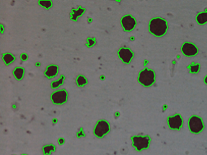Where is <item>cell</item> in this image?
I'll list each match as a JSON object with an SVG mask.
<instances>
[{
    "label": "cell",
    "mask_w": 207,
    "mask_h": 155,
    "mask_svg": "<svg viewBox=\"0 0 207 155\" xmlns=\"http://www.w3.org/2000/svg\"><path fill=\"white\" fill-rule=\"evenodd\" d=\"M167 22L161 18H154L149 23V31L154 35L161 36L167 31Z\"/></svg>",
    "instance_id": "obj_1"
},
{
    "label": "cell",
    "mask_w": 207,
    "mask_h": 155,
    "mask_svg": "<svg viewBox=\"0 0 207 155\" xmlns=\"http://www.w3.org/2000/svg\"><path fill=\"white\" fill-rule=\"evenodd\" d=\"M154 77L155 75L152 70L145 69L139 74V81L144 86H150L154 83Z\"/></svg>",
    "instance_id": "obj_2"
},
{
    "label": "cell",
    "mask_w": 207,
    "mask_h": 155,
    "mask_svg": "<svg viewBox=\"0 0 207 155\" xmlns=\"http://www.w3.org/2000/svg\"><path fill=\"white\" fill-rule=\"evenodd\" d=\"M189 129L193 133L197 134L201 131L204 128V124L202 120L198 116H192L188 121Z\"/></svg>",
    "instance_id": "obj_3"
},
{
    "label": "cell",
    "mask_w": 207,
    "mask_h": 155,
    "mask_svg": "<svg viewBox=\"0 0 207 155\" xmlns=\"http://www.w3.org/2000/svg\"><path fill=\"white\" fill-rule=\"evenodd\" d=\"M133 145L137 150H142L149 147V138L147 136H134L132 138Z\"/></svg>",
    "instance_id": "obj_4"
},
{
    "label": "cell",
    "mask_w": 207,
    "mask_h": 155,
    "mask_svg": "<svg viewBox=\"0 0 207 155\" xmlns=\"http://www.w3.org/2000/svg\"><path fill=\"white\" fill-rule=\"evenodd\" d=\"M109 129H110V126L107 122L105 120H100L94 129V134L97 136L102 137L108 132Z\"/></svg>",
    "instance_id": "obj_5"
},
{
    "label": "cell",
    "mask_w": 207,
    "mask_h": 155,
    "mask_svg": "<svg viewBox=\"0 0 207 155\" xmlns=\"http://www.w3.org/2000/svg\"><path fill=\"white\" fill-rule=\"evenodd\" d=\"M121 25L125 30L131 31L134 28L135 25H136V20L131 15L124 16L121 19Z\"/></svg>",
    "instance_id": "obj_6"
},
{
    "label": "cell",
    "mask_w": 207,
    "mask_h": 155,
    "mask_svg": "<svg viewBox=\"0 0 207 155\" xmlns=\"http://www.w3.org/2000/svg\"><path fill=\"white\" fill-rule=\"evenodd\" d=\"M183 120L180 115H175L168 118V125L172 129L178 130L182 126Z\"/></svg>",
    "instance_id": "obj_7"
},
{
    "label": "cell",
    "mask_w": 207,
    "mask_h": 155,
    "mask_svg": "<svg viewBox=\"0 0 207 155\" xmlns=\"http://www.w3.org/2000/svg\"><path fill=\"white\" fill-rule=\"evenodd\" d=\"M118 56L124 63L129 64L133 58V53L130 49L122 48L118 51Z\"/></svg>",
    "instance_id": "obj_8"
},
{
    "label": "cell",
    "mask_w": 207,
    "mask_h": 155,
    "mask_svg": "<svg viewBox=\"0 0 207 155\" xmlns=\"http://www.w3.org/2000/svg\"><path fill=\"white\" fill-rule=\"evenodd\" d=\"M67 94L64 90H59L51 95V100L55 104L64 103L67 100Z\"/></svg>",
    "instance_id": "obj_9"
},
{
    "label": "cell",
    "mask_w": 207,
    "mask_h": 155,
    "mask_svg": "<svg viewBox=\"0 0 207 155\" xmlns=\"http://www.w3.org/2000/svg\"><path fill=\"white\" fill-rule=\"evenodd\" d=\"M182 51L183 54L187 56H194L197 53V48L194 45L189 44V43H185L182 46Z\"/></svg>",
    "instance_id": "obj_10"
},
{
    "label": "cell",
    "mask_w": 207,
    "mask_h": 155,
    "mask_svg": "<svg viewBox=\"0 0 207 155\" xmlns=\"http://www.w3.org/2000/svg\"><path fill=\"white\" fill-rule=\"evenodd\" d=\"M57 73H58V67L55 65H51L47 68L45 74L49 77H53L56 76Z\"/></svg>",
    "instance_id": "obj_11"
},
{
    "label": "cell",
    "mask_w": 207,
    "mask_h": 155,
    "mask_svg": "<svg viewBox=\"0 0 207 155\" xmlns=\"http://www.w3.org/2000/svg\"><path fill=\"white\" fill-rule=\"evenodd\" d=\"M15 77L17 80H21L24 75V69L22 68H16L13 71Z\"/></svg>",
    "instance_id": "obj_12"
},
{
    "label": "cell",
    "mask_w": 207,
    "mask_h": 155,
    "mask_svg": "<svg viewBox=\"0 0 207 155\" xmlns=\"http://www.w3.org/2000/svg\"><path fill=\"white\" fill-rule=\"evenodd\" d=\"M197 21L200 24H204L205 22H207V13L206 12H203L199 14V15L197 16Z\"/></svg>",
    "instance_id": "obj_13"
},
{
    "label": "cell",
    "mask_w": 207,
    "mask_h": 155,
    "mask_svg": "<svg viewBox=\"0 0 207 155\" xmlns=\"http://www.w3.org/2000/svg\"><path fill=\"white\" fill-rule=\"evenodd\" d=\"M3 59H4V62L7 64H8L12 63L15 60V57L10 53H6L3 56Z\"/></svg>",
    "instance_id": "obj_14"
},
{
    "label": "cell",
    "mask_w": 207,
    "mask_h": 155,
    "mask_svg": "<svg viewBox=\"0 0 207 155\" xmlns=\"http://www.w3.org/2000/svg\"><path fill=\"white\" fill-rule=\"evenodd\" d=\"M84 11H85V10L82 8H79L77 10L73 11V12L72 13L71 15L72 19V20H76V17H78L79 15H81L84 12Z\"/></svg>",
    "instance_id": "obj_15"
},
{
    "label": "cell",
    "mask_w": 207,
    "mask_h": 155,
    "mask_svg": "<svg viewBox=\"0 0 207 155\" xmlns=\"http://www.w3.org/2000/svg\"><path fill=\"white\" fill-rule=\"evenodd\" d=\"M76 82H77L78 85L79 86L84 85V84H85L87 83L86 79H85L83 76H79L77 80H76Z\"/></svg>",
    "instance_id": "obj_16"
},
{
    "label": "cell",
    "mask_w": 207,
    "mask_h": 155,
    "mask_svg": "<svg viewBox=\"0 0 207 155\" xmlns=\"http://www.w3.org/2000/svg\"><path fill=\"white\" fill-rule=\"evenodd\" d=\"M39 4L43 7H46V8H50L52 5L51 1H39Z\"/></svg>",
    "instance_id": "obj_17"
},
{
    "label": "cell",
    "mask_w": 207,
    "mask_h": 155,
    "mask_svg": "<svg viewBox=\"0 0 207 155\" xmlns=\"http://www.w3.org/2000/svg\"><path fill=\"white\" fill-rule=\"evenodd\" d=\"M53 150H54V147H53V146H46V147H44V154H50Z\"/></svg>",
    "instance_id": "obj_18"
},
{
    "label": "cell",
    "mask_w": 207,
    "mask_h": 155,
    "mask_svg": "<svg viewBox=\"0 0 207 155\" xmlns=\"http://www.w3.org/2000/svg\"><path fill=\"white\" fill-rule=\"evenodd\" d=\"M199 69V65L197 64H193L191 66H190V70L191 72H197Z\"/></svg>",
    "instance_id": "obj_19"
},
{
    "label": "cell",
    "mask_w": 207,
    "mask_h": 155,
    "mask_svg": "<svg viewBox=\"0 0 207 155\" xmlns=\"http://www.w3.org/2000/svg\"><path fill=\"white\" fill-rule=\"evenodd\" d=\"M63 77H61V79H60L59 80H58V81L56 82H53V83H52V86H53V87H58V86L60 85V84H61L63 83Z\"/></svg>",
    "instance_id": "obj_20"
},
{
    "label": "cell",
    "mask_w": 207,
    "mask_h": 155,
    "mask_svg": "<svg viewBox=\"0 0 207 155\" xmlns=\"http://www.w3.org/2000/svg\"><path fill=\"white\" fill-rule=\"evenodd\" d=\"M95 44V41H94V39H88V44L89 46H92Z\"/></svg>",
    "instance_id": "obj_21"
},
{
    "label": "cell",
    "mask_w": 207,
    "mask_h": 155,
    "mask_svg": "<svg viewBox=\"0 0 207 155\" xmlns=\"http://www.w3.org/2000/svg\"><path fill=\"white\" fill-rule=\"evenodd\" d=\"M27 55L26 54H22V56H21V59H22V60H26L27 59Z\"/></svg>",
    "instance_id": "obj_22"
},
{
    "label": "cell",
    "mask_w": 207,
    "mask_h": 155,
    "mask_svg": "<svg viewBox=\"0 0 207 155\" xmlns=\"http://www.w3.org/2000/svg\"><path fill=\"white\" fill-rule=\"evenodd\" d=\"M205 82H206L207 84V77H206V78H205Z\"/></svg>",
    "instance_id": "obj_23"
},
{
    "label": "cell",
    "mask_w": 207,
    "mask_h": 155,
    "mask_svg": "<svg viewBox=\"0 0 207 155\" xmlns=\"http://www.w3.org/2000/svg\"></svg>",
    "instance_id": "obj_24"
}]
</instances>
